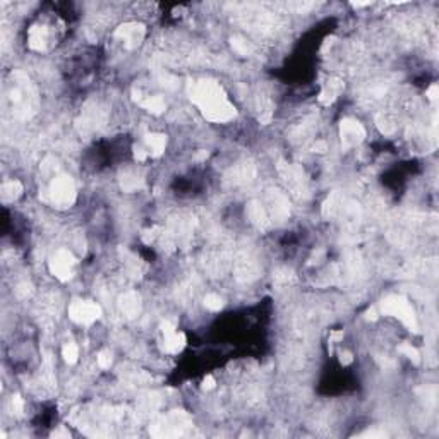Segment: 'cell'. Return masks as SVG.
<instances>
[{"instance_id":"1","label":"cell","mask_w":439,"mask_h":439,"mask_svg":"<svg viewBox=\"0 0 439 439\" xmlns=\"http://www.w3.org/2000/svg\"><path fill=\"white\" fill-rule=\"evenodd\" d=\"M102 316V309L98 304L89 300H76L69 307V317L77 324H93Z\"/></svg>"},{"instance_id":"2","label":"cell","mask_w":439,"mask_h":439,"mask_svg":"<svg viewBox=\"0 0 439 439\" xmlns=\"http://www.w3.org/2000/svg\"><path fill=\"white\" fill-rule=\"evenodd\" d=\"M383 311L386 314H393V316L400 317L403 323L408 328H414L415 330V316H414V309L410 307V304L402 297H391L388 300L383 302Z\"/></svg>"},{"instance_id":"3","label":"cell","mask_w":439,"mask_h":439,"mask_svg":"<svg viewBox=\"0 0 439 439\" xmlns=\"http://www.w3.org/2000/svg\"><path fill=\"white\" fill-rule=\"evenodd\" d=\"M72 266H74V258L69 250H57L55 256L50 261V271L57 276L58 280L66 281L72 276Z\"/></svg>"},{"instance_id":"4","label":"cell","mask_w":439,"mask_h":439,"mask_svg":"<svg viewBox=\"0 0 439 439\" xmlns=\"http://www.w3.org/2000/svg\"><path fill=\"white\" fill-rule=\"evenodd\" d=\"M50 196L57 204H70L74 199V185L69 177H58L50 187Z\"/></svg>"},{"instance_id":"5","label":"cell","mask_w":439,"mask_h":439,"mask_svg":"<svg viewBox=\"0 0 439 439\" xmlns=\"http://www.w3.org/2000/svg\"><path fill=\"white\" fill-rule=\"evenodd\" d=\"M364 136H366V131H364V127L359 122H355L352 119H345L341 122V141H343V144L347 148L362 141Z\"/></svg>"},{"instance_id":"6","label":"cell","mask_w":439,"mask_h":439,"mask_svg":"<svg viewBox=\"0 0 439 439\" xmlns=\"http://www.w3.org/2000/svg\"><path fill=\"white\" fill-rule=\"evenodd\" d=\"M165 148H167V138L163 134H148L146 136V149H148L149 156H160L163 155Z\"/></svg>"},{"instance_id":"7","label":"cell","mask_w":439,"mask_h":439,"mask_svg":"<svg viewBox=\"0 0 439 439\" xmlns=\"http://www.w3.org/2000/svg\"><path fill=\"white\" fill-rule=\"evenodd\" d=\"M163 336H165V350H167V352L177 353L184 349V345H185L184 333H178V331L175 330L174 333L163 334Z\"/></svg>"},{"instance_id":"8","label":"cell","mask_w":439,"mask_h":439,"mask_svg":"<svg viewBox=\"0 0 439 439\" xmlns=\"http://www.w3.org/2000/svg\"><path fill=\"white\" fill-rule=\"evenodd\" d=\"M62 357L67 364H76L79 359V349L76 343H66L62 349Z\"/></svg>"},{"instance_id":"9","label":"cell","mask_w":439,"mask_h":439,"mask_svg":"<svg viewBox=\"0 0 439 439\" xmlns=\"http://www.w3.org/2000/svg\"><path fill=\"white\" fill-rule=\"evenodd\" d=\"M398 350H400V352H402L405 357H408V359H410V360H414L415 364L421 362V355H419L417 349H414V347H412L410 343H403V345H400V349H398Z\"/></svg>"},{"instance_id":"10","label":"cell","mask_w":439,"mask_h":439,"mask_svg":"<svg viewBox=\"0 0 439 439\" xmlns=\"http://www.w3.org/2000/svg\"><path fill=\"white\" fill-rule=\"evenodd\" d=\"M204 305H206L210 311H220V309H222V299L218 297L216 294H210L204 297Z\"/></svg>"},{"instance_id":"11","label":"cell","mask_w":439,"mask_h":439,"mask_svg":"<svg viewBox=\"0 0 439 439\" xmlns=\"http://www.w3.org/2000/svg\"><path fill=\"white\" fill-rule=\"evenodd\" d=\"M96 364H98L100 369H108V367L112 366V353H110L108 350L100 352L98 357H96Z\"/></svg>"},{"instance_id":"12","label":"cell","mask_w":439,"mask_h":439,"mask_svg":"<svg viewBox=\"0 0 439 439\" xmlns=\"http://www.w3.org/2000/svg\"><path fill=\"white\" fill-rule=\"evenodd\" d=\"M232 47H233V50H235L237 53H240V55H249V45H247V41L235 38V40H232Z\"/></svg>"},{"instance_id":"13","label":"cell","mask_w":439,"mask_h":439,"mask_svg":"<svg viewBox=\"0 0 439 439\" xmlns=\"http://www.w3.org/2000/svg\"><path fill=\"white\" fill-rule=\"evenodd\" d=\"M340 360H341V364H343V366H349V364H352L353 357H352V353H350V352H341L340 353Z\"/></svg>"},{"instance_id":"14","label":"cell","mask_w":439,"mask_h":439,"mask_svg":"<svg viewBox=\"0 0 439 439\" xmlns=\"http://www.w3.org/2000/svg\"><path fill=\"white\" fill-rule=\"evenodd\" d=\"M427 96H429V100H432V102H436V98H438V84H432V86L429 88V91H427Z\"/></svg>"},{"instance_id":"15","label":"cell","mask_w":439,"mask_h":439,"mask_svg":"<svg viewBox=\"0 0 439 439\" xmlns=\"http://www.w3.org/2000/svg\"><path fill=\"white\" fill-rule=\"evenodd\" d=\"M203 388H204V389L214 388V379H213V376H208V378L204 379V381H203Z\"/></svg>"}]
</instances>
